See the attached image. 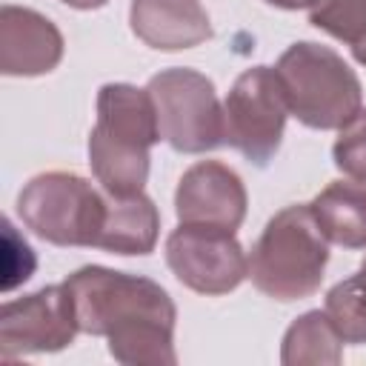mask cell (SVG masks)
<instances>
[{"mask_svg":"<svg viewBox=\"0 0 366 366\" xmlns=\"http://www.w3.org/2000/svg\"><path fill=\"white\" fill-rule=\"evenodd\" d=\"M309 23L349 49L366 43V0H309Z\"/></svg>","mask_w":366,"mask_h":366,"instance_id":"obj_17","label":"cell"},{"mask_svg":"<svg viewBox=\"0 0 366 366\" xmlns=\"http://www.w3.org/2000/svg\"><path fill=\"white\" fill-rule=\"evenodd\" d=\"M63 51V34L46 14L11 3L0 9V71L6 77L49 74L60 66Z\"/></svg>","mask_w":366,"mask_h":366,"instance_id":"obj_11","label":"cell"},{"mask_svg":"<svg viewBox=\"0 0 366 366\" xmlns=\"http://www.w3.org/2000/svg\"><path fill=\"white\" fill-rule=\"evenodd\" d=\"M160 234V212L146 192L137 194H109L106 214L94 249L112 254H152Z\"/></svg>","mask_w":366,"mask_h":366,"instance_id":"obj_13","label":"cell"},{"mask_svg":"<svg viewBox=\"0 0 366 366\" xmlns=\"http://www.w3.org/2000/svg\"><path fill=\"white\" fill-rule=\"evenodd\" d=\"M352 57L360 63V66H366V43H360V46H355L352 49Z\"/></svg>","mask_w":366,"mask_h":366,"instance_id":"obj_21","label":"cell"},{"mask_svg":"<svg viewBox=\"0 0 366 366\" xmlns=\"http://www.w3.org/2000/svg\"><path fill=\"white\" fill-rule=\"evenodd\" d=\"M360 274L366 277V254H363V260H360Z\"/></svg>","mask_w":366,"mask_h":366,"instance_id":"obj_22","label":"cell"},{"mask_svg":"<svg viewBox=\"0 0 366 366\" xmlns=\"http://www.w3.org/2000/svg\"><path fill=\"white\" fill-rule=\"evenodd\" d=\"M166 263L172 274L197 295H229L249 277V254L234 232L180 223L166 237Z\"/></svg>","mask_w":366,"mask_h":366,"instance_id":"obj_8","label":"cell"},{"mask_svg":"<svg viewBox=\"0 0 366 366\" xmlns=\"http://www.w3.org/2000/svg\"><path fill=\"white\" fill-rule=\"evenodd\" d=\"M249 194L240 174L220 160H200L183 172L174 189V214L180 223L237 232L246 220Z\"/></svg>","mask_w":366,"mask_h":366,"instance_id":"obj_10","label":"cell"},{"mask_svg":"<svg viewBox=\"0 0 366 366\" xmlns=\"http://www.w3.org/2000/svg\"><path fill=\"white\" fill-rule=\"evenodd\" d=\"M289 114L317 132L346 126L363 109V86L355 69L329 46L297 40L274 66Z\"/></svg>","mask_w":366,"mask_h":366,"instance_id":"obj_4","label":"cell"},{"mask_svg":"<svg viewBox=\"0 0 366 366\" xmlns=\"http://www.w3.org/2000/svg\"><path fill=\"white\" fill-rule=\"evenodd\" d=\"M17 214L26 229L51 246L94 249L106 214V192L74 172H43L20 189Z\"/></svg>","mask_w":366,"mask_h":366,"instance_id":"obj_5","label":"cell"},{"mask_svg":"<svg viewBox=\"0 0 366 366\" xmlns=\"http://www.w3.org/2000/svg\"><path fill=\"white\" fill-rule=\"evenodd\" d=\"M323 312L329 315L343 343L363 346L366 343V277L357 272L352 277L337 280L326 292Z\"/></svg>","mask_w":366,"mask_h":366,"instance_id":"obj_16","label":"cell"},{"mask_svg":"<svg viewBox=\"0 0 366 366\" xmlns=\"http://www.w3.org/2000/svg\"><path fill=\"white\" fill-rule=\"evenodd\" d=\"M83 335L106 337L123 366H174L177 309L169 292L140 274L83 266L63 280Z\"/></svg>","mask_w":366,"mask_h":366,"instance_id":"obj_1","label":"cell"},{"mask_svg":"<svg viewBox=\"0 0 366 366\" xmlns=\"http://www.w3.org/2000/svg\"><path fill=\"white\" fill-rule=\"evenodd\" d=\"M266 3L274 6V9H283V11H297V9L309 6V0H266Z\"/></svg>","mask_w":366,"mask_h":366,"instance_id":"obj_20","label":"cell"},{"mask_svg":"<svg viewBox=\"0 0 366 366\" xmlns=\"http://www.w3.org/2000/svg\"><path fill=\"white\" fill-rule=\"evenodd\" d=\"M332 160L349 180L366 186V109H360L346 126L337 129Z\"/></svg>","mask_w":366,"mask_h":366,"instance_id":"obj_18","label":"cell"},{"mask_svg":"<svg viewBox=\"0 0 366 366\" xmlns=\"http://www.w3.org/2000/svg\"><path fill=\"white\" fill-rule=\"evenodd\" d=\"M286 117L289 103L274 69L252 66L237 74L223 100V143L263 169L283 143Z\"/></svg>","mask_w":366,"mask_h":366,"instance_id":"obj_7","label":"cell"},{"mask_svg":"<svg viewBox=\"0 0 366 366\" xmlns=\"http://www.w3.org/2000/svg\"><path fill=\"white\" fill-rule=\"evenodd\" d=\"M149 94L157 109L160 137L180 154H206L223 146V103L214 83L186 66L152 74Z\"/></svg>","mask_w":366,"mask_h":366,"instance_id":"obj_6","label":"cell"},{"mask_svg":"<svg viewBox=\"0 0 366 366\" xmlns=\"http://www.w3.org/2000/svg\"><path fill=\"white\" fill-rule=\"evenodd\" d=\"M329 240L309 203L280 209L249 252V280L272 300L292 303L312 297L326 274Z\"/></svg>","mask_w":366,"mask_h":366,"instance_id":"obj_3","label":"cell"},{"mask_svg":"<svg viewBox=\"0 0 366 366\" xmlns=\"http://www.w3.org/2000/svg\"><path fill=\"white\" fill-rule=\"evenodd\" d=\"M80 332L66 286H43L0 306V355L23 357L60 352Z\"/></svg>","mask_w":366,"mask_h":366,"instance_id":"obj_9","label":"cell"},{"mask_svg":"<svg viewBox=\"0 0 366 366\" xmlns=\"http://www.w3.org/2000/svg\"><path fill=\"white\" fill-rule=\"evenodd\" d=\"M329 243L366 249V186L357 180H332L309 203Z\"/></svg>","mask_w":366,"mask_h":366,"instance_id":"obj_14","label":"cell"},{"mask_svg":"<svg viewBox=\"0 0 366 366\" xmlns=\"http://www.w3.org/2000/svg\"><path fill=\"white\" fill-rule=\"evenodd\" d=\"M129 26L157 51L194 49L212 40V20L200 0H132Z\"/></svg>","mask_w":366,"mask_h":366,"instance_id":"obj_12","label":"cell"},{"mask_svg":"<svg viewBox=\"0 0 366 366\" xmlns=\"http://www.w3.org/2000/svg\"><path fill=\"white\" fill-rule=\"evenodd\" d=\"M343 360V337L332 326L323 309L303 312L283 335L280 363L283 366H335Z\"/></svg>","mask_w":366,"mask_h":366,"instance_id":"obj_15","label":"cell"},{"mask_svg":"<svg viewBox=\"0 0 366 366\" xmlns=\"http://www.w3.org/2000/svg\"><path fill=\"white\" fill-rule=\"evenodd\" d=\"M66 3L69 9H77V11H94V9H103L109 0H60Z\"/></svg>","mask_w":366,"mask_h":366,"instance_id":"obj_19","label":"cell"},{"mask_svg":"<svg viewBox=\"0 0 366 366\" xmlns=\"http://www.w3.org/2000/svg\"><path fill=\"white\" fill-rule=\"evenodd\" d=\"M149 89L106 83L97 92V123L89 132V166L109 194H137L149 180V149L160 143Z\"/></svg>","mask_w":366,"mask_h":366,"instance_id":"obj_2","label":"cell"}]
</instances>
